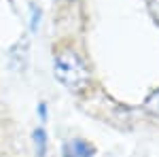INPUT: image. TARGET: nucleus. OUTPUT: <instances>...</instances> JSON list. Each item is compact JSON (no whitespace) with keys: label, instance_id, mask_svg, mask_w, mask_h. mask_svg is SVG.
Masks as SVG:
<instances>
[{"label":"nucleus","instance_id":"nucleus-1","mask_svg":"<svg viewBox=\"0 0 159 157\" xmlns=\"http://www.w3.org/2000/svg\"><path fill=\"white\" fill-rule=\"evenodd\" d=\"M51 72L53 79L72 96H89L96 87L91 64L85 53L72 43H57L51 51Z\"/></svg>","mask_w":159,"mask_h":157},{"label":"nucleus","instance_id":"nucleus-2","mask_svg":"<svg viewBox=\"0 0 159 157\" xmlns=\"http://www.w3.org/2000/svg\"><path fill=\"white\" fill-rule=\"evenodd\" d=\"M30 55H32V36L24 32L21 36L7 49V66L15 74H25L30 68Z\"/></svg>","mask_w":159,"mask_h":157},{"label":"nucleus","instance_id":"nucleus-3","mask_svg":"<svg viewBox=\"0 0 159 157\" xmlns=\"http://www.w3.org/2000/svg\"><path fill=\"white\" fill-rule=\"evenodd\" d=\"M60 157H98V146L85 136H68L60 145Z\"/></svg>","mask_w":159,"mask_h":157},{"label":"nucleus","instance_id":"nucleus-4","mask_svg":"<svg viewBox=\"0 0 159 157\" xmlns=\"http://www.w3.org/2000/svg\"><path fill=\"white\" fill-rule=\"evenodd\" d=\"M25 32L30 34V36H36L38 32H40V28H43V21H45V11H43V7L34 2V0H28V4H25Z\"/></svg>","mask_w":159,"mask_h":157},{"label":"nucleus","instance_id":"nucleus-5","mask_svg":"<svg viewBox=\"0 0 159 157\" xmlns=\"http://www.w3.org/2000/svg\"><path fill=\"white\" fill-rule=\"evenodd\" d=\"M30 140H32V151L34 157H49L51 153V136L47 132L45 125H34V130L30 134Z\"/></svg>","mask_w":159,"mask_h":157},{"label":"nucleus","instance_id":"nucleus-6","mask_svg":"<svg viewBox=\"0 0 159 157\" xmlns=\"http://www.w3.org/2000/svg\"><path fill=\"white\" fill-rule=\"evenodd\" d=\"M140 109H142V113L148 115L151 119L159 121V87L151 89L147 96H144L142 104H140Z\"/></svg>","mask_w":159,"mask_h":157},{"label":"nucleus","instance_id":"nucleus-7","mask_svg":"<svg viewBox=\"0 0 159 157\" xmlns=\"http://www.w3.org/2000/svg\"><path fill=\"white\" fill-rule=\"evenodd\" d=\"M34 113H36V123L47 127L49 121H51V106H49V102H47V100H38Z\"/></svg>","mask_w":159,"mask_h":157},{"label":"nucleus","instance_id":"nucleus-8","mask_svg":"<svg viewBox=\"0 0 159 157\" xmlns=\"http://www.w3.org/2000/svg\"><path fill=\"white\" fill-rule=\"evenodd\" d=\"M144 4H147L148 17H151V19H153V24L159 28V0H144Z\"/></svg>","mask_w":159,"mask_h":157},{"label":"nucleus","instance_id":"nucleus-9","mask_svg":"<svg viewBox=\"0 0 159 157\" xmlns=\"http://www.w3.org/2000/svg\"><path fill=\"white\" fill-rule=\"evenodd\" d=\"M60 4H68V7H72V4H79L81 0H57Z\"/></svg>","mask_w":159,"mask_h":157}]
</instances>
